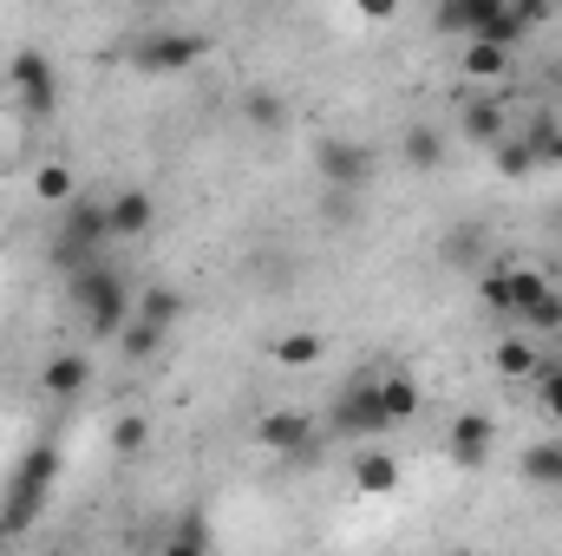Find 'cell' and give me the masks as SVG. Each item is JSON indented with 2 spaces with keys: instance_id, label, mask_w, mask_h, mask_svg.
<instances>
[{
  "instance_id": "cell-25",
  "label": "cell",
  "mask_w": 562,
  "mask_h": 556,
  "mask_svg": "<svg viewBox=\"0 0 562 556\" xmlns=\"http://www.w3.org/2000/svg\"><path fill=\"white\" fill-rule=\"evenodd\" d=\"M477 301H484L497 321H517V308H510V256H491V269L477 276Z\"/></svg>"
},
{
  "instance_id": "cell-36",
  "label": "cell",
  "mask_w": 562,
  "mask_h": 556,
  "mask_svg": "<svg viewBox=\"0 0 562 556\" xmlns=\"http://www.w3.org/2000/svg\"><path fill=\"white\" fill-rule=\"evenodd\" d=\"M451 556H471V551H451Z\"/></svg>"
},
{
  "instance_id": "cell-29",
  "label": "cell",
  "mask_w": 562,
  "mask_h": 556,
  "mask_svg": "<svg viewBox=\"0 0 562 556\" xmlns=\"http://www.w3.org/2000/svg\"><path fill=\"white\" fill-rule=\"evenodd\" d=\"M157 347H164V327H150V321L132 314V321H125V334H119V354H125V360H150Z\"/></svg>"
},
{
  "instance_id": "cell-14",
  "label": "cell",
  "mask_w": 562,
  "mask_h": 556,
  "mask_svg": "<svg viewBox=\"0 0 562 556\" xmlns=\"http://www.w3.org/2000/svg\"><path fill=\"white\" fill-rule=\"evenodd\" d=\"M524 151L537 170H562V112L557 105H537L530 125H524Z\"/></svg>"
},
{
  "instance_id": "cell-35",
  "label": "cell",
  "mask_w": 562,
  "mask_h": 556,
  "mask_svg": "<svg viewBox=\"0 0 562 556\" xmlns=\"http://www.w3.org/2000/svg\"><path fill=\"white\" fill-rule=\"evenodd\" d=\"M550 223H557V230H562V203H557V210H550Z\"/></svg>"
},
{
  "instance_id": "cell-34",
  "label": "cell",
  "mask_w": 562,
  "mask_h": 556,
  "mask_svg": "<svg viewBox=\"0 0 562 556\" xmlns=\"http://www.w3.org/2000/svg\"><path fill=\"white\" fill-rule=\"evenodd\" d=\"M524 327H530V334H562V288H550V294L524 314Z\"/></svg>"
},
{
  "instance_id": "cell-7",
  "label": "cell",
  "mask_w": 562,
  "mask_h": 556,
  "mask_svg": "<svg viewBox=\"0 0 562 556\" xmlns=\"http://www.w3.org/2000/svg\"><path fill=\"white\" fill-rule=\"evenodd\" d=\"M314 170H321V190H347V197H360V184L373 177V144L321 138L314 144Z\"/></svg>"
},
{
  "instance_id": "cell-24",
  "label": "cell",
  "mask_w": 562,
  "mask_h": 556,
  "mask_svg": "<svg viewBox=\"0 0 562 556\" xmlns=\"http://www.w3.org/2000/svg\"><path fill=\"white\" fill-rule=\"evenodd\" d=\"M132 314H138V321H150V327H164V334H170V327L183 321V294L157 281V288H144L138 301H132Z\"/></svg>"
},
{
  "instance_id": "cell-10",
  "label": "cell",
  "mask_w": 562,
  "mask_h": 556,
  "mask_svg": "<svg viewBox=\"0 0 562 556\" xmlns=\"http://www.w3.org/2000/svg\"><path fill=\"white\" fill-rule=\"evenodd\" d=\"M458 132H464V144H477V151H497V144L510 138L504 92H471V99H458Z\"/></svg>"
},
{
  "instance_id": "cell-27",
  "label": "cell",
  "mask_w": 562,
  "mask_h": 556,
  "mask_svg": "<svg viewBox=\"0 0 562 556\" xmlns=\"http://www.w3.org/2000/svg\"><path fill=\"white\" fill-rule=\"evenodd\" d=\"M314 360H327V334H281L276 341V367H314Z\"/></svg>"
},
{
  "instance_id": "cell-21",
  "label": "cell",
  "mask_w": 562,
  "mask_h": 556,
  "mask_svg": "<svg viewBox=\"0 0 562 556\" xmlns=\"http://www.w3.org/2000/svg\"><path fill=\"white\" fill-rule=\"evenodd\" d=\"M431 33L471 46V40H477V0H438V7H431Z\"/></svg>"
},
{
  "instance_id": "cell-11",
  "label": "cell",
  "mask_w": 562,
  "mask_h": 556,
  "mask_svg": "<svg viewBox=\"0 0 562 556\" xmlns=\"http://www.w3.org/2000/svg\"><path fill=\"white\" fill-rule=\"evenodd\" d=\"M438 263L458 269V276H484V269H491V230H484V223H458V230L438 243Z\"/></svg>"
},
{
  "instance_id": "cell-1",
  "label": "cell",
  "mask_w": 562,
  "mask_h": 556,
  "mask_svg": "<svg viewBox=\"0 0 562 556\" xmlns=\"http://www.w3.org/2000/svg\"><path fill=\"white\" fill-rule=\"evenodd\" d=\"M132 301H138V294L125 288V276H119L112 263H92V269L66 276V308L86 321L92 341H119L125 321H132Z\"/></svg>"
},
{
  "instance_id": "cell-38",
  "label": "cell",
  "mask_w": 562,
  "mask_h": 556,
  "mask_svg": "<svg viewBox=\"0 0 562 556\" xmlns=\"http://www.w3.org/2000/svg\"><path fill=\"white\" fill-rule=\"evenodd\" d=\"M53 556H59V551H53Z\"/></svg>"
},
{
  "instance_id": "cell-19",
  "label": "cell",
  "mask_w": 562,
  "mask_h": 556,
  "mask_svg": "<svg viewBox=\"0 0 562 556\" xmlns=\"http://www.w3.org/2000/svg\"><path fill=\"white\" fill-rule=\"evenodd\" d=\"M517 471L530 485H543V491H562V438H530L524 458H517Z\"/></svg>"
},
{
  "instance_id": "cell-28",
  "label": "cell",
  "mask_w": 562,
  "mask_h": 556,
  "mask_svg": "<svg viewBox=\"0 0 562 556\" xmlns=\"http://www.w3.org/2000/svg\"><path fill=\"white\" fill-rule=\"evenodd\" d=\"M243 119H249L256 132H281V125H288V105H281V92H249V99H243Z\"/></svg>"
},
{
  "instance_id": "cell-17",
  "label": "cell",
  "mask_w": 562,
  "mask_h": 556,
  "mask_svg": "<svg viewBox=\"0 0 562 556\" xmlns=\"http://www.w3.org/2000/svg\"><path fill=\"white\" fill-rule=\"evenodd\" d=\"M380 407H386V425H413L419 419V380L400 374V367H386L380 374Z\"/></svg>"
},
{
  "instance_id": "cell-26",
  "label": "cell",
  "mask_w": 562,
  "mask_h": 556,
  "mask_svg": "<svg viewBox=\"0 0 562 556\" xmlns=\"http://www.w3.org/2000/svg\"><path fill=\"white\" fill-rule=\"evenodd\" d=\"M550 288H557V281L543 276V269H530V263H517V256H510V308H517V321H524Z\"/></svg>"
},
{
  "instance_id": "cell-9",
  "label": "cell",
  "mask_w": 562,
  "mask_h": 556,
  "mask_svg": "<svg viewBox=\"0 0 562 556\" xmlns=\"http://www.w3.org/2000/svg\"><path fill=\"white\" fill-rule=\"evenodd\" d=\"M491 445H497V419L477 413V407H464V413L445 425V458L458 471H484L491 465Z\"/></svg>"
},
{
  "instance_id": "cell-3",
  "label": "cell",
  "mask_w": 562,
  "mask_h": 556,
  "mask_svg": "<svg viewBox=\"0 0 562 556\" xmlns=\"http://www.w3.org/2000/svg\"><path fill=\"white\" fill-rule=\"evenodd\" d=\"M105 243H112V223H105V203H99V197H72V203L59 210V236H53V263H59L66 276H79V269H92V263H105Z\"/></svg>"
},
{
  "instance_id": "cell-31",
  "label": "cell",
  "mask_w": 562,
  "mask_h": 556,
  "mask_svg": "<svg viewBox=\"0 0 562 556\" xmlns=\"http://www.w3.org/2000/svg\"><path fill=\"white\" fill-rule=\"evenodd\" d=\"M491 164H497V177H504V184H524V177H537V164H530L524 138H504L497 151H491Z\"/></svg>"
},
{
  "instance_id": "cell-23",
  "label": "cell",
  "mask_w": 562,
  "mask_h": 556,
  "mask_svg": "<svg viewBox=\"0 0 562 556\" xmlns=\"http://www.w3.org/2000/svg\"><path fill=\"white\" fill-rule=\"evenodd\" d=\"M491 367L504 374V380H537V367H543V354L524 341V334H510V341H497L491 347Z\"/></svg>"
},
{
  "instance_id": "cell-16",
  "label": "cell",
  "mask_w": 562,
  "mask_h": 556,
  "mask_svg": "<svg viewBox=\"0 0 562 556\" xmlns=\"http://www.w3.org/2000/svg\"><path fill=\"white\" fill-rule=\"evenodd\" d=\"M400 164H406V170H419V177H431V170H438V164H445V132H438V125H406V138H400Z\"/></svg>"
},
{
  "instance_id": "cell-8",
  "label": "cell",
  "mask_w": 562,
  "mask_h": 556,
  "mask_svg": "<svg viewBox=\"0 0 562 556\" xmlns=\"http://www.w3.org/2000/svg\"><path fill=\"white\" fill-rule=\"evenodd\" d=\"M314 413H301V407H276V413L256 419V438L276 452L281 465H301V458H314Z\"/></svg>"
},
{
  "instance_id": "cell-4",
  "label": "cell",
  "mask_w": 562,
  "mask_h": 556,
  "mask_svg": "<svg viewBox=\"0 0 562 556\" xmlns=\"http://www.w3.org/2000/svg\"><path fill=\"white\" fill-rule=\"evenodd\" d=\"M327 425H334V438H367V445H380V438L393 432V425H386V407H380V374L347 380L340 400L327 407Z\"/></svg>"
},
{
  "instance_id": "cell-13",
  "label": "cell",
  "mask_w": 562,
  "mask_h": 556,
  "mask_svg": "<svg viewBox=\"0 0 562 556\" xmlns=\"http://www.w3.org/2000/svg\"><path fill=\"white\" fill-rule=\"evenodd\" d=\"M353 491L393 498V491H400V458H393L386 445H360V452H353Z\"/></svg>"
},
{
  "instance_id": "cell-15",
  "label": "cell",
  "mask_w": 562,
  "mask_h": 556,
  "mask_svg": "<svg viewBox=\"0 0 562 556\" xmlns=\"http://www.w3.org/2000/svg\"><path fill=\"white\" fill-rule=\"evenodd\" d=\"M40 387H46V400H79L92 387V360L86 354H53L40 367Z\"/></svg>"
},
{
  "instance_id": "cell-20",
  "label": "cell",
  "mask_w": 562,
  "mask_h": 556,
  "mask_svg": "<svg viewBox=\"0 0 562 556\" xmlns=\"http://www.w3.org/2000/svg\"><path fill=\"white\" fill-rule=\"evenodd\" d=\"M157 556H216L210 518H203V511H183V518L170 524V537H164V551H157Z\"/></svg>"
},
{
  "instance_id": "cell-22",
  "label": "cell",
  "mask_w": 562,
  "mask_h": 556,
  "mask_svg": "<svg viewBox=\"0 0 562 556\" xmlns=\"http://www.w3.org/2000/svg\"><path fill=\"white\" fill-rule=\"evenodd\" d=\"M33 197H40L46 210H66V203L79 197V184H72V164H59V157H46V164L33 170Z\"/></svg>"
},
{
  "instance_id": "cell-18",
  "label": "cell",
  "mask_w": 562,
  "mask_h": 556,
  "mask_svg": "<svg viewBox=\"0 0 562 556\" xmlns=\"http://www.w3.org/2000/svg\"><path fill=\"white\" fill-rule=\"evenodd\" d=\"M458 66H464V79H471V86L497 92V86L517 73V53H497V46H464V59H458Z\"/></svg>"
},
{
  "instance_id": "cell-32",
  "label": "cell",
  "mask_w": 562,
  "mask_h": 556,
  "mask_svg": "<svg viewBox=\"0 0 562 556\" xmlns=\"http://www.w3.org/2000/svg\"><path fill=\"white\" fill-rule=\"evenodd\" d=\"M537 413L562 425V360H543L537 367Z\"/></svg>"
},
{
  "instance_id": "cell-6",
  "label": "cell",
  "mask_w": 562,
  "mask_h": 556,
  "mask_svg": "<svg viewBox=\"0 0 562 556\" xmlns=\"http://www.w3.org/2000/svg\"><path fill=\"white\" fill-rule=\"evenodd\" d=\"M7 86H13V99H20L26 119H53L59 112V73H53V59L40 46H20L7 59Z\"/></svg>"
},
{
  "instance_id": "cell-2",
  "label": "cell",
  "mask_w": 562,
  "mask_h": 556,
  "mask_svg": "<svg viewBox=\"0 0 562 556\" xmlns=\"http://www.w3.org/2000/svg\"><path fill=\"white\" fill-rule=\"evenodd\" d=\"M59 465H66V452H59L53 438H33V445L20 452V465H13V478H7V498H0V524H7V537L26 531V524L40 518V504H46L53 485H59Z\"/></svg>"
},
{
  "instance_id": "cell-30",
  "label": "cell",
  "mask_w": 562,
  "mask_h": 556,
  "mask_svg": "<svg viewBox=\"0 0 562 556\" xmlns=\"http://www.w3.org/2000/svg\"><path fill=\"white\" fill-rule=\"evenodd\" d=\"M144 445H150V419H144V413L112 419V452H119V458H138Z\"/></svg>"
},
{
  "instance_id": "cell-5",
  "label": "cell",
  "mask_w": 562,
  "mask_h": 556,
  "mask_svg": "<svg viewBox=\"0 0 562 556\" xmlns=\"http://www.w3.org/2000/svg\"><path fill=\"white\" fill-rule=\"evenodd\" d=\"M203 53H210V40H203L196 26H157V33H138V40L125 46V59H132L138 73H190Z\"/></svg>"
},
{
  "instance_id": "cell-33",
  "label": "cell",
  "mask_w": 562,
  "mask_h": 556,
  "mask_svg": "<svg viewBox=\"0 0 562 556\" xmlns=\"http://www.w3.org/2000/svg\"><path fill=\"white\" fill-rule=\"evenodd\" d=\"M321 223H327V230H353V223H360V197H347V190H321Z\"/></svg>"
},
{
  "instance_id": "cell-37",
  "label": "cell",
  "mask_w": 562,
  "mask_h": 556,
  "mask_svg": "<svg viewBox=\"0 0 562 556\" xmlns=\"http://www.w3.org/2000/svg\"><path fill=\"white\" fill-rule=\"evenodd\" d=\"M0 537H7V524H0Z\"/></svg>"
},
{
  "instance_id": "cell-12",
  "label": "cell",
  "mask_w": 562,
  "mask_h": 556,
  "mask_svg": "<svg viewBox=\"0 0 562 556\" xmlns=\"http://www.w3.org/2000/svg\"><path fill=\"white\" fill-rule=\"evenodd\" d=\"M105 223H112V243H138L144 230L157 223V197L150 190H119V197H105Z\"/></svg>"
}]
</instances>
